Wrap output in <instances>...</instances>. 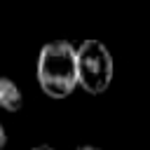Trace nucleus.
Segmentation results:
<instances>
[{"label":"nucleus","mask_w":150,"mask_h":150,"mask_svg":"<svg viewBox=\"0 0 150 150\" xmlns=\"http://www.w3.org/2000/svg\"><path fill=\"white\" fill-rule=\"evenodd\" d=\"M77 56V84L87 94H103L115 75L112 56L101 40H84L75 47Z\"/></svg>","instance_id":"obj_2"},{"label":"nucleus","mask_w":150,"mask_h":150,"mask_svg":"<svg viewBox=\"0 0 150 150\" xmlns=\"http://www.w3.org/2000/svg\"><path fill=\"white\" fill-rule=\"evenodd\" d=\"M5 143H7V134H5V129H2V124H0V150L5 148Z\"/></svg>","instance_id":"obj_4"},{"label":"nucleus","mask_w":150,"mask_h":150,"mask_svg":"<svg viewBox=\"0 0 150 150\" xmlns=\"http://www.w3.org/2000/svg\"><path fill=\"white\" fill-rule=\"evenodd\" d=\"M21 103H23V94L16 87V82L0 75V108H5L7 112H16Z\"/></svg>","instance_id":"obj_3"},{"label":"nucleus","mask_w":150,"mask_h":150,"mask_svg":"<svg viewBox=\"0 0 150 150\" xmlns=\"http://www.w3.org/2000/svg\"><path fill=\"white\" fill-rule=\"evenodd\" d=\"M38 82L52 98H66L77 87V56L68 40H52L38 54Z\"/></svg>","instance_id":"obj_1"},{"label":"nucleus","mask_w":150,"mask_h":150,"mask_svg":"<svg viewBox=\"0 0 150 150\" xmlns=\"http://www.w3.org/2000/svg\"><path fill=\"white\" fill-rule=\"evenodd\" d=\"M77 150H98V148H94V145H80Z\"/></svg>","instance_id":"obj_6"},{"label":"nucleus","mask_w":150,"mask_h":150,"mask_svg":"<svg viewBox=\"0 0 150 150\" xmlns=\"http://www.w3.org/2000/svg\"><path fill=\"white\" fill-rule=\"evenodd\" d=\"M30 150H54L52 145H35V148H30Z\"/></svg>","instance_id":"obj_5"}]
</instances>
